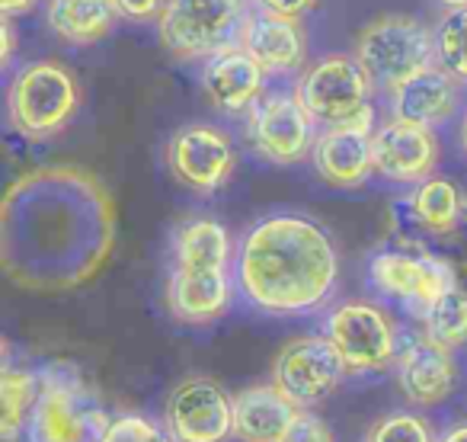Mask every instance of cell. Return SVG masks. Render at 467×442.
I'll return each mask as SVG.
<instances>
[{
  "mask_svg": "<svg viewBox=\"0 0 467 442\" xmlns=\"http://www.w3.org/2000/svg\"><path fill=\"white\" fill-rule=\"evenodd\" d=\"M116 228V199L93 170L33 167L0 199V269L26 292H74L106 269Z\"/></svg>",
  "mask_w": 467,
  "mask_h": 442,
  "instance_id": "cell-1",
  "label": "cell"
},
{
  "mask_svg": "<svg viewBox=\"0 0 467 442\" xmlns=\"http://www.w3.org/2000/svg\"><path fill=\"white\" fill-rule=\"evenodd\" d=\"M420 331L429 340L448 346V350H464L467 346V289L461 282L448 286L426 311L420 314Z\"/></svg>",
  "mask_w": 467,
  "mask_h": 442,
  "instance_id": "cell-26",
  "label": "cell"
},
{
  "mask_svg": "<svg viewBox=\"0 0 467 442\" xmlns=\"http://www.w3.org/2000/svg\"><path fill=\"white\" fill-rule=\"evenodd\" d=\"M467 212V195H461L458 183L448 176H429V180L410 186L407 215L416 228L432 237H448L461 228Z\"/></svg>",
  "mask_w": 467,
  "mask_h": 442,
  "instance_id": "cell-24",
  "label": "cell"
},
{
  "mask_svg": "<svg viewBox=\"0 0 467 442\" xmlns=\"http://www.w3.org/2000/svg\"><path fill=\"white\" fill-rule=\"evenodd\" d=\"M112 7H116V16L125 23H157L167 7V0H112Z\"/></svg>",
  "mask_w": 467,
  "mask_h": 442,
  "instance_id": "cell-31",
  "label": "cell"
},
{
  "mask_svg": "<svg viewBox=\"0 0 467 442\" xmlns=\"http://www.w3.org/2000/svg\"><path fill=\"white\" fill-rule=\"evenodd\" d=\"M39 401L26 423V442H99L109 426L103 407H93L84 395V384L58 369H46Z\"/></svg>",
  "mask_w": 467,
  "mask_h": 442,
  "instance_id": "cell-10",
  "label": "cell"
},
{
  "mask_svg": "<svg viewBox=\"0 0 467 442\" xmlns=\"http://www.w3.org/2000/svg\"><path fill=\"white\" fill-rule=\"evenodd\" d=\"M352 55L365 68L375 90L388 97L403 80L435 65V33L416 16L384 14L358 29Z\"/></svg>",
  "mask_w": 467,
  "mask_h": 442,
  "instance_id": "cell-4",
  "label": "cell"
},
{
  "mask_svg": "<svg viewBox=\"0 0 467 442\" xmlns=\"http://www.w3.org/2000/svg\"><path fill=\"white\" fill-rule=\"evenodd\" d=\"M458 144H461V151L467 154V106H464V112H461V125H458Z\"/></svg>",
  "mask_w": 467,
  "mask_h": 442,
  "instance_id": "cell-36",
  "label": "cell"
},
{
  "mask_svg": "<svg viewBox=\"0 0 467 442\" xmlns=\"http://www.w3.org/2000/svg\"><path fill=\"white\" fill-rule=\"evenodd\" d=\"M324 333L343 356L346 372L356 378L394 369L403 346L394 314L371 299L337 301L324 318Z\"/></svg>",
  "mask_w": 467,
  "mask_h": 442,
  "instance_id": "cell-6",
  "label": "cell"
},
{
  "mask_svg": "<svg viewBox=\"0 0 467 442\" xmlns=\"http://www.w3.org/2000/svg\"><path fill=\"white\" fill-rule=\"evenodd\" d=\"M234 254H237V241H231V231L208 215L180 221L170 237V267L234 269Z\"/></svg>",
  "mask_w": 467,
  "mask_h": 442,
  "instance_id": "cell-22",
  "label": "cell"
},
{
  "mask_svg": "<svg viewBox=\"0 0 467 442\" xmlns=\"http://www.w3.org/2000/svg\"><path fill=\"white\" fill-rule=\"evenodd\" d=\"M432 423L416 410H394L378 416L365 433V442H435Z\"/></svg>",
  "mask_w": 467,
  "mask_h": 442,
  "instance_id": "cell-28",
  "label": "cell"
},
{
  "mask_svg": "<svg viewBox=\"0 0 467 442\" xmlns=\"http://www.w3.org/2000/svg\"><path fill=\"white\" fill-rule=\"evenodd\" d=\"M237 295L273 318H305L333 301L339 289V250L320 221L273 212L237 237Z\"/></svg>",
  "mask_w": 467,
  "mask_h": 442,
  "instance_id": "cell-2",
  "label": "cell"
},
{
  "mask_svg": "<svg viewBox=\"0 0 467 442\" xmlns=\"http://www.w3.org/2000/svg\"><path fill=\"white\" fill-rule=\"evenodd\" d=\"M441 10H451V7H467V0H435Z\"/></svg>",
  "mask_w": 467,
  "mask_h": 442,
  "instance_id": "cell-37",
  "label": "cell"
},
{
  "mask_svg": "<svg viewBox=\"0 0 467 442\" xmlns=\"http://www.w3.org/2000/svg\"><path fill=\"white\" fill-rule=\"evenodd\" d=\"M317 135L320 125L295 90H266V97L244 116V138L250 151L275 167L311 161Z\"/></svg>",
  "mask_w": 467,
  "mask_h": 442,
  "instance_id": "cell-8",
  "label": "cell"
},
{
  "mask_svg": "<svg viewBox=\"0 0 467 442\" xmlns=\"http://www.w3.org/2000/svg\"><path fill=\"white\" fill-rule=\"evenodd\" d=\"M346 378H349L346 363L327 333H301L285 340L269 369V382L301 410L330 401Z\"/></svg>",
  "mask_w": 467,
  "mask_h": 442,
  "instance_id": "cell-9",
  "label": "cell"
},
{
  "mask_svg": "<svg viewBox=\"0 0 467 442\" xmlns=\"http://www.w3.org/2000/svg\"><path fill=\"white\" fill-rule=\"evenodd\" d=\"M42 375L39 372L20 369L7 359L0 369V439L20 442L26 436V423L39 401Z\"/></svg>",
  "mask_w": 467,
  "mask_h": 442,
  "instance_id": "cell-25",
  "label": "cell"
},
{
  "mask_svg": "<svg viewBox=\"0 0 467 442\" xmlns=\"http://www.w3.org/2000/svg\"><path fill=\"white\" fill-rule=\"evenodd\" d=\"M301 407L273 382L250 384L234 395V439L237 442H282L298 420Z\"/></svg>",
  "mask_w": 467,
  "mask_h": 442,
  "instance_id": "cell-21",
  "label": "cell"
},
{
  "mask_svg": "<svg viewBox=\"0 0 467 442\" xmlns=\"http://www.w3.org/2000/svg\"><path fill=\"white\" fill-rule=\"evenodd\" d=\"M241 46L256 58V65L269 78H298L311 61V39L301 20L275 16L266 10H256L247 16L241 33Z\"/></svg>",
  "mask_w": 467,
  "mask_h": 442,
  "instance_id": "cell-19",
  "label": "cell"
},
{
  "mask_svg": "<svg viewBox=\"0 0 467 442\" xmlns=\"http://www.w3.org/2000/svg\"><path fill=\"white\" fill-rule=\"evenodd\" d=\"M84 90L65 61L36 58L7 80V125L23 142H52L78 119Z\"/></svg>",
  "mask_w": 467,
  "mask_h": 442,
  "instance_id": "cell-3",
  "label": "cell"
},
{
  "mask_svg": "<svg viewBox=\"0 0 467 442\" xmlns=\"http://www.w3.org/2000/svg\"><path fill=\"white\" fill-rule=\"evenodd\" d=\"M435 442H467V420H458V423H451V426H445Z\"/></svg>",
  "mask_w": 467,
  "mask_h": 442,
  "instance_id": "cell-34",
  "label": "cell"
},
{
  "mask_svg": "<svg viewBox=\"0 0 467 442\" xmlns=\"http://www.w3.org/2000/svg\"><path fill=\"white\" fill-rule=\"evenodd\" d=\"M397 388L407 397L410 407H441L458 391L461 365L454 350L429 340L426 333H413L403 340L397 356Z\"/></svg>",
  "mask_w": 467,
  "mask_h": 442,
  "instance_id": "cell-16",
  "label": "cell"
},
{
  "mask_svg": "<svg viewBox=\"0 0 467 442\" xmlns=\"http://www.w3.org/2000/svg\"><path fill=\"white\" fill-rule=\"evenodd\" d=\"M266 80L269 74L256 65V58L241 42L202 61L199 74L202 97L221 116H247L266 97Z\"/></svg>",
  "mask_w": 467,
  "mask_h": 442,
  "instance_id": "cell-17",
  "label": "cell"
},
{
  "mask_svg": "<svg viewBox=\"0 0 467 442\" xmlns=\"http://www.w3.org/2000/svg\"><path fill=\"white\" fill-rule=\"evenodd\" d=\"M368 282L381 299L397 301L420 318L448 286L458 282V273L448 260L426 250H378L368 260Z\"/></svg>",
  "mask_w": 467,
  "mask_h": 442,
  "instance_id": "cell-13",
  "label": "cell"
},
{
  "mask_svg": "<svg viewBox=\"0 0 467 442\" xmlns=\"http://www.w3.org/2000/svg\"><path fill=\"white\" fill-rule=\"evenodd\" d=\"M112 0H46V26L58 42L87 48L103 42L116 26Z\"/></svg>",
  "mask_w": 467,
  "mask_h": 442,
  "instance_id": "cell-23",
  "label": "cell"
},
{
  "mask_svg": "<svg viewBox=\"0 0 467 442\" xmlns=\"http://www.w3.org/2000/svg\"><path fill=\"white\" fill-rule=\"evenodd\" d=\"M441 144L435 129L388 116L375 129V176L394 186H416L435 176Z\"/></svg>",
  "mask_w": 467,
  "mask_h": 442,
  "instance_id": "cell-15",
  "label": "cell"
},
{
  "mask_svg": "<svg viewBox=\"0 0 467 442\" xmlns=\"http://www.w3.org/2000/svg\"><path fill=\"white\" fill-rule=\"evenodd\" d=\"M375 106L343 125L320 129L311 151V163L320 180L337 189L365 186L368 176L375 174Z\"/></svg>",
  "mask_w": 467,
  "mask_h": 442,
  "instance_id": "cell-14",
  "label": "cell"
},
{
  "mask_svg": "<svg viewBox=\"0 0 467 442\" xmlns=\"http://www.w3.org/2000/svg\"><path fill=\"white\" fill-rule=\"evenodd\" d=\"M36 4L39 0H0V10H4V16H16V14H29Z\"/></svg>",
  "mask_w": 467,
  "mask_h": 442,
  "instance_id": "cell-35",
  "label": "cell"
},
{
  "mask_svg": "<svg viewBox=\"0 0 467 442\" xmlns=\"http://www.w3.org/2000/svg\"><path fill=\"white\" fill-rule=\"evenodd\" d=\"M282 442H337L333 439V429L327 426L324 416H317L314 410H301L298 420L292 423Z\"/></svg>",
  "mask_w": 467,
  "mask_h": 442,
  "instance_id": "cell-30",
  "label": "cell"
},
{
  "mask_svg": "<svg viewBox=\"0 0 467 442\" xmlns=\"http://www.w3.org/2000/svg\"><path fill=\"white\" fill-rule=\"evenodd\" d=\"M167 170L182 189L212 195L227 186L237 170V148L231 135L212 122H189L170 135L163 148Z\"/></svg>",
  "mask_w": 467,
  "mask_h": 442,
  "instance_id": "cell-11",
  "label": "cell"
},
{
  "mask_svg": "<svg viewBox=\"0 0 467 442\" xmlns=\"http://www.w3.org/2000/svg\"><path fill=\"white\" fill-rule=\"evenodd\" d=\"M432 33H435V65L451 74L461 87H467V7L441 10Z\"/></svg>",
  "mask_w": 467,
  "mask_h": 442,
  "instance_id": "cell-27",
  "label": "cell"
},
{
  "mask_svg": "<svg viewBox=\"0 0 467 442\" xmlns=\"http://www.w3.org/2000/svg\"><path fill=\"white\" fill-rule=\"evenodd\" d=\"M99 442H173L167 426L144 414H119L99 436Z\"/></svg>",
  "mask_w": 467,
  "mask_h": 442,
  "instance_id": "cell-29",
  "label": "cell"
},
{
  "mask_svg": "<svg viewBox=\"0 0 467 442\" xmlns=\"http://www.w3.org/2000/svg\"><path fill=\"white\" fill-rule=\"evenodd\" d=\"M250 14L254 0H167L157 39L176 61H208L241 42Z\"/></svg>",
  "mask_w": 467,
  "mask_h": 442,
  "instance_id": "cell-5",
  "label": "cell"
},
{
  "mask_svg": "<svg viewBox=\"0 0 467 442\" xmlns=\"http://www.w3.org/2000/svg\"><path fill=\"white\" fill-rule=\"evenodd\" d=\"M161 423L173 442H231L234 395L212 375H186L170 388Z\"/></svg>",
  "mask_w": 467,
  "mask_h": 442,
  "instance_id": "cell-12",
  "label": "cell"
},
{
  "mask_svg": "<svg viewBox=\"0 0 467 442\" xmlns=\"http://www.w3.org/2000/svg\"><path fill=\"white\" fill-rule=\"evenodd\" d=\"M317 4L320 0H254L256 10H266V14H275V16H292V20L307 16Z\"/></svg>",
  "mask_w": 467,
  "mask_h": 442,
  "instance_id": "cell-32",
  "label": "cell"
},
{
  "mask_svg": "<svg viewBox=\"0 0 467 442\" xmlns=\"http://www.w3.org/2000/svg\"><path fill=\"white\" fill-rule=\"evenodd\" d=\"M295 93L320 129L343 125L371 110L375 84L352 52H327L295 78Z\"/></svg>",
  "mask_w": 467,
  "mask_h": 442,
  "instance_id": "cell-7",
  "label": "cell"
},
{
  "mask_svg": "<svg viewBox=\"0 0 467 442\" xmlns=\"http://www.w3.org/2000/svg\"><path fill=\"white\" fill-rule=\"evenodd\" d=\"M14 58H16V33H14L10 16H4V23H0V68L10 71V68H14Z\"/></svg>",
  "mask_w": 467,
  "mask_h": 442,
  "instance_id": "cell-33",
  "label": "cell"
},
{
  "mask_svg": "<svg viewBox=\"0 0 467 442\" xmlns=\"http://www.w3.org/2000/svg\"><path fill=\"white\" fill-rule=\"evenodd\" d=\"M234 292V269L212 267H170L167 286H163V305L170 318L186 327L214 324L231 311Z\"/></svg>",
  "mask_w": 467,
  "mask_h": 442,
  "instance_id": "cell-18",
  "label": "cell"
},
{
  "mask_svg": "<svg viewBox=\"0 0 467 442\" xmlns=\"http://www.w3.org/2000/svg\"><path fill=\"white\" fill-rule=\"evenodd\" d=\"M464 221H467V212H464Z\"/></svg>",
  "mask_w": 467,
  "mask_h": 442,
  "instance_id": "cell-38",
  "label": "cell"
},
{
  "mask_svg": "<svg viewBox=\"0 0 467 442\" xmlns=\"http://www.w3.org/2000/svg\"><path fill=\"white\" fill-rule=\"evenodd\" d=\"M384 100H388V116L439 129L461 112V84L439 65H432L403 80Z\"/></svg>",
  "mask_w": 467,
  "mask_h": 442,
  "instance_id": "cell-20",
  "label": "cell"
}]
</instances>
